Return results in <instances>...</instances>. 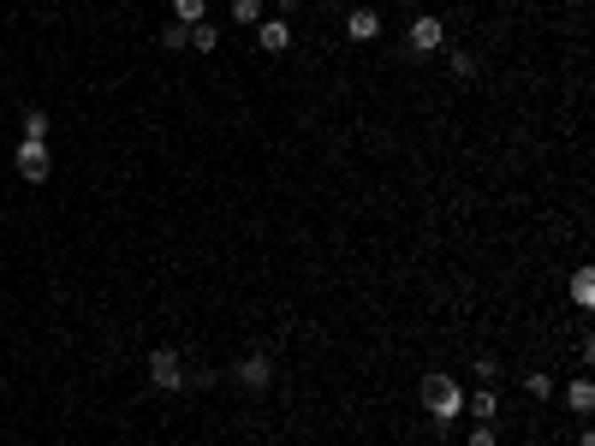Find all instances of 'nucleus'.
I'll use <instances>...</instances> for the list:
<instances>
[{"label":"nucleus","mask_w":595,"mask_h":446,"mask_svg":"<svg viewBox=\"0 0 595 446\" xmlns=\"http://www.w3.org/2000/svg\"><path fill=\"white\" fill-rule=\"evenodd\" d=\"M423 410H429V423L435 428H453L464 417V387H458L453 375H423V387H416Z\"/></svg>","instance_id":"f257e3e1"},{"label":"nucleus","mask_w":595,"mask_h":446,"mask_svg":"<svg viewBox=\"0 0 595 446\" xmlns=\"http://www.w3.org/2000/svg\"><path fill=\"white\" fill-rule=\"evenodd\" d=\"M149 381H155L161 393H178L185 381H191V375H185V357H178L173 346H155L149 351Z\"/></svg>","instance_id":"f03ea898"},{"label":"nucleus","mask_w":595,"mask_h":446,"mask_svg":"<svg viewBox=\"0 0 595 446\" xmlns=\"http://www.w3.org/2000/svg\"><path fill=\"white\" fill-rule=\"evenodd\" d=\"M233 381L238 387H250V393H268L274 387V357H268V351H244L238 369H233Z\"/></svg>","instance_id":"7ed1b4c3"},{"label":"nucleus","mask_w":595,"mask_h":446,"mask_svg":"<svg viewBox=\"0 0 595 446\" xmlns=\"http://www.w3.org/2000/svg\"><path fill=\"white\" fill-rule=\"evenodd\" d=\"M12 167H19V179L42 185V179L54 173V155H48V143H42V137H24V143H19V155H12Z\"/></svg>","instance_id":"20e7f679"},{"label":"nucleus","mask_w":595,"mask_h":446,"mask_svg":"<svg viewBox=\"0 0 595 446\" xmlns=\"http://www.w3.org/2000/svg\"><path fill=\"white\" fill-rule=\"evenodd\" d=\"M435 48H447V24L440 19H411V54H435Z\"/></svg>","instance_id":"39448f33"},{"label":"nucleus","mask_w":595,"mask_h":446,"mask_svg":"<svg viewBox=\"0 0 595 446\" xmlns=\"http://www.w3.org/2000/svg\"><path fill=\"white\" fill-rule=\"evenodd\" d=\"M257 48L262 54H286V48H292V24L286 19H262L257 24Z\"/></svg>","instance_id":"423d86ee"},{"label":"nucleus","mask_w":595,"mask_h":446,"mask_svg":"<svg viewBox=\"0 0 595 446\" xmlns=\"http://www.w3.org/2000/svg\"><path fill=\"white\" fill-rule=\"evenodd\" d=\"M345 36H352V42H376V36H381V12H369V6H352Z\"/></svg>","instance_id":"0eeeda50"},{"label":"nucleus","mask_w":595,"mask_h":446,"mask_svg":"<svg viewBox=\"0 0 595 446\" xmlns=\"http://www.w3.org/2000/svg\"><path fill=\"white\" fill-rule=\"evenodd\" d=\"M566 410H572V417H590L595 410V381L590 375H577L572 387H566Z\"/></svg>","instance_id":"6e6552de"},{"label":"nucleus","mask_w":595,"mask_h":446,"mask_svg":"<svg viewBox=\"0 0 595 446\" xmlns=\"http://www.w3.org/2000/svg\"><path fill=\"white\" fill-rule=\"evenodd\" d=\"M185 42H191L197 54H215V48H220V30H215L209 19H202V24H191V30H185Z\"/></svg>","instance_id":"1a4fd4ad"},{"label":"nucleus","mask_w":595,"mask_h":446,"mask_svg":"<svg viewBox=\"0 0 595 446\" xmlns=\"http://www.w3.org/2000/svg\"><path fill=\"white\" fill-rule=\"evenodd\" d=\"M572 304H577V310H590V304H595V268H577L572 274Z\"/></svg>","instance_id":"9d476101"},{"label":"nucleus","mask_w":595,"mask_h":446,"mask_svg":"<svg viewBox=\"0 0 595 446\" xmlns=\"http://www.w3.org/2000/svg\"><path fill=\"white\" fill-rule=\"evenodd\" d=\"M202 19H209V0H173V24L191 30V24H202Z\"/></svg>","instance_id":"9b49d317"},{"label":"nucleus","mask_w":595,"mask_h":446,"mask_svg":"<svg viewBox=\"0 0 595 446\" xmlns=\"http://www.w3.org/2000/svg\"><path fill=\"white\" fill-rule=\"evenodd\" d=\"M471 417H476V423H495V417H500V399H495V387L471 393Z\"/></svg>","instance_id":"f8f14e48"},{"label":"nucleus","mask_w":595,"mask_h":446,"mask_svg":"<svg viewBox=\"0 0 595 446\" xmlns=\"http://www.w3.org/2000/svg\"><path fill=\"white\" fill-rule=\"evenodd\" d=\"M524 393H530V399H554V375H548V369H530V375H524Z\"/></svg>","instance_id":"ddd939ff"},{"label":"nucleus","mask_w":595,"mask_h":446,"mask_svg":"<svg viewBox=\"0 0 595 446\" xmlns=\"http://www.w3.org/2000/svg\"><path fill=\"white\" fill-rule=\"evenodd\" d=\"M447 66H453V78H464V84L476 78V54H471V48H453V54H447Z\"/></svg>","instance_id":"4468645a"},{"label":"nucleus","mask_w":595,"mask_h":446,"mask_svg":"<svg viewBox=\"0 0 595 446\" xmlns=\"http://www.w3.org/2000/svg\"><path fill=\"white\" fill-rule=\"evenodd\" d=\"M233 24H250V30H257L262 24V0H233Z\"/></svg>","instance_id":"2eb2a0df"},{"label":"nucleus","mask_w":595,"mask_h":446,"mask_svg":"<svg viewBox=\"0 0 595 446\" xmlns=\"http://www.w3.org/2000/svg\"><path fill=\"white\" fill-rule=\"evenodd\" d=\"M500 375H506V369H500V357H488V351H482V357H476V381H482V387H495Z\"/></svg>","instance_id":"dca6fc26"},{"label":"nucleus","mask_w":595,"mask_h":446,"mask_svg":"<svg viewBox=\"0 0 595 446\" xmlns=\"http://www.w3.org/2000/svg\"><path fill=\"white\" fill-rule=\"evenodd\" d=\"M24 137H42V143H48V114H42V108H24Z\"/></svg>","instance_id":"f3484780"},{"label":"nucleus","mask_w":595,"mask_h":446,"mask_svg":"<svg viewBox=\"0 0 595 446\" xmlns=\"http://www.w3.org/2000/svg\"><path fill=\"white\" fill-rule=\"evenodd\" d=\"M161 48H167V54H178V48H191V42H185V24H167V30H161Z\"/></svg>","instance_id":"a211bd4d"},{"label":"nucleus","mask_w":595,"mask_h":446,"mask_svg":"<svg viewBox=\"0 0 595 446\" xmlns=\"http://www.w3.org/2000/svg\"><path fill=\"white\" fill-rule=\"evenodd\" d=\"M464 446H500V441H495V423H476V428H471V441H464Z\"/></svg>","instance_id":"6ab92c4d"},{"label":"nucleus","mask_w":595,"mask_h":446,"mask_svg":"<svg viewBox=\"0 0 595 446\" xmlns=\"http://www.w3.org/2000/svg\"><path fill=\"white\" fill-rule=\"evenodd\" d=\"M274 6H280V12H292V6H304V0H274Z\"/></svg>","instance_id":"aec40b11"},{"label":"nucleus","mask_w":595,"mask_h":446,"mask_svg":"<svg viewBox=\"0 0 595 446\" xmlns=\"http://www.w3.org/2000/svg\"><path fill=\"white\" fill-rule=\"evenodd\" d=\"M334 6H352V0H334Z\"/></svg>","instance_id":"412c9836"},{"label":"nucleus","mask_w":595,"mask_h":446,"mask_svg":"<svg viewBox=\"0 0 595 446\" xmlns=\"http://www.w3.org/2000/svg\"><path fill=\"white\" fill-rule=\"evenodd\" d=\"M524 446H542V441H524Z\"/></svg>","instance_id":"4be33fe9"}]
</instances>
